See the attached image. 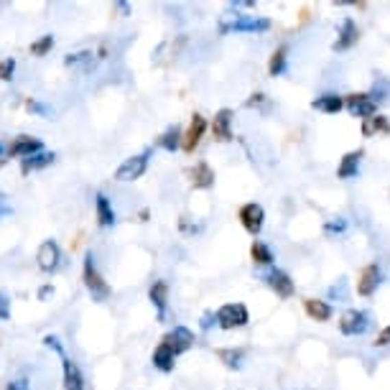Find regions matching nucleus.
<instances>
[{"instance_id":"17","label":"nucleus","mask_w":390,"mask_h":390,"mask_svg":"<svg viewBox=\"0 0 390 390\" xmlns=\"http://www.w3.org/2000/svg\"><path fill=\"white\" fill-rule=\"evenodd\" d=\"M54 161H56V154H51V151H38V154L28 156V158L21 161V173L28 176V173H34V171H44V169H49Z\"/></svg>"},{"instance_id":"39","label":"nucleus","mask_w":390,"mask_h":390,"mask_svg":"<svg viewBox=\"0 0 390 390\" xmlns=\"http://www.w3.org/2000/svg\"><path fill=\"white\" fill-rule=\"evenodd\" d=\"M345 230V222H329L327 225V232H342Z\"/></svg>"},{"instance_id":"5","label":"nucleus","mask_w":390,"mask_h":390,"mask_svg":"<svg viewBox=\"0 0 390 390\" xmlns=\"http://www.w3.org/2000/svg\"><path fill=\"white\" fill-rule=\"evenodd\" d=\"M38 151H44V143H41V138L16 136L8 143V148H5V156H8V158H21V161H23V158L38 154Z\"/></svg>"},{"instance_id":"3","label":"nucleus","mask_w":390,"mask_h":390,"mask_svg":"<svg viewBox=\"0 0 390 390\" xmlns=\"http://www.w3.org/2000/svg\"><path fill=\"white\" fill-rule=\"evenodd\" d=\"M215 319H217L219 329H227V332H230V329L245 327L247 321H250V314H247V308L243 306V304H225V306L217 308Z\"/></svg>"},{"instance_id":"37","label":"nucleus","mask_w":390,"mask_h":390,"mask_svg":"<svg viewBox=\"0 0 390 390\" xmlns=\"http://www.w3.org/2000/svg\"><path fill=\"white\" fill-rule=\"evenodd\" d=\"M112 10H115V13H120V16H130V3H125V0H118V3L112 5Z\"/></svg>"},{"instance_id":"30","label":"nucleus","mask_w":390,"mask_h":390,"mask_svg":"<svg viewBox=\"0 0 390 390\" xmlns=\"http://www.w3.org/2000/svg\"><path fill=\"white\" fill-rule=\"evenodd\" d=\"M54 49V36L51 34H46V36L36 38L34 44L28 46V51H31V56H46L49 51Z\"/></svg>"},{"instance_id":"38","label":"nucleus","mask_w":390,"mask_h":390,"mask_svg":"<svg viewBox=\"0 0 390 390\" xmlns=\"http://www.w3.org/2000/svg\"><path fill=\"white\" fill-rule=\"evenodd\" d=\"M263 102H265V95H263V92H258V95H253V97H250L245 105H247V108H258V105H263Z\"/></svg>"},{"instance_id":"27","label":"nucleus","mask_w":390,"mask_h":390,"mask_svg":"<svg viewBox=\"0 0 390 390\" xmlns=\"http://www.w3.org/2000/svg\"><path fill=\"white\" fill-rule=\"evenodd\" d=\"M217 357L225 363V367H230V370H240L243 357H245V350H235V347H230V350H217Z\"/></svg>"},{"instance_id":"11","label":"nucleus","mask_w":390,"mask_h":390,"mask_svg":"<svg viewBox=\"0 0 390 390\" xmlns=\"http://www.w3.org/2000/svg\"><path fill=\"white\" fill-rule=\"evenodd\" d=\"M365 329H367V314L360 311V308H350V311H345L342 319H339V332L347 337L363 334Z\"/></svg>"},{"instance_id":"2","label":"nucleus","mask_w":390,"mask_h":390,"mask_svg":"<svg viewBox=\"0 0 390 390\" xmlns=\"http://www.w3.org/2000/svg\"><path fill=\"white\" fill-rule=\"evenodd\" d=\"M148 161H151V151L136 154L125 158L123 164L115 169V182H138L145 171H148Z\"/></svg>"},{"instance_id":"32","label":"nucleus","mask_w":390,"mask_h":390,"mask_svg":"<svg viewBox=\"0 0 390 390\" xmlns=\"http://www.w3.org/2000/svg\"><path fill=\"white\" fill-rule=\"evenodd\" d=\"M13 74H16V59L8 56V59H3V62H0V80H3V82H10V80H13Z\"/></svg>"},{"instance_id":"21","label":"nucleus","mask_w":390,"mask_h":390,"mask_svg":"<svg viewBox=\"0 0 390 390\" xmlns=\"http://www.w3.org/2000/svg\"><path fill=\"white\" fill-rule=\"evenodd\" d=\"M151 363L158 372H171L173 365H176V354L173 350L166 342H158V347L154 350V357H151Z\"/></svg>"},{"instance_id":"1","label":"nucleus","mask_w":390,"mask_h":390,"mask_svg":"<svg viewBox=\"0 0 390 390\" xmlns=\"http://www.w3.org/2000/svg\"><path fill=\"white\" fill-rule=\"evenodd\" d=\"M82 281H84V289L90 291V296L95 301H108L112 296V289H110V283L105 281V276L100 273L97 263H95V255L87 253L84 255V263H82Z\"/></svg>"},{"instance_id":"35","label":"nucleus","mask_w":390,"mask_h":390,"mask_svg":"<svg viewBox=\"0 0 390 390\" xmlns=\"http://www.w3.org/2000/svg\"><path fill=\"white\" fill-rule=\"evenodd\" d=\"M10 319V299L0 291V321H8Z\"/></svg>"},{"instance_id":"34","label":"nucleus","mask_w":390,"mask_h":390,"mask_svg":"<svg viewBox=\"0 0 390 390\" xmlns=\"http://www.w3.org/2000/svg\"><path fill=\"white\" fill-rule=\"evenodd\" d=\"M44 347H49V350H54L59 357H64V347H62V342H59V337H54V334H46L44 337Z\"/></svg>"},{"instance_id":"28","label":"nucleus","mask_w":390,"mask_h":390,"mask_svg":"<svg viewBox=\"0 0 390 390\" xmlns=\"http://www.w3.org/2000/svg\"><path fill=\"white\" fill-rule=\"evenodd\" d=\"M390 130V123L388 118H382V115H372L363 123V136H375V133H388Z\"/></svg>"},{"instance_id":"15","label":"nucleus","mask_w":390,"mask_h":390,"mask_svg":"<svg viewBox=\"0 0 390 390\" xmlns=\"http://www.w3.org/2000/svg\"><path fill=\"white\" fill-rule=\"evenodd\" d=\"M265 281L271 286V291L276 296H281V299H291L293 296V281H291V276L286 271H271L265 276Z\"/></svg>"},{"instance_id":"22","label":"nucleus","mask_w":390,"mask_h":390,"mask_svg":"<svg viewBox=\"0 0 390 390\" xmlns=\"http://www.w3.org/2000/svg\"><path fill=\"white\" fill-rule=\"evenodd\" d=\"M363 156H365L363 148L345 154L342 164H339V169H337V176H339V179H352L354 173H357V169H360V158H363Z\"/></svg>"},{"instance_id":"36","label":"nucleus","mask_w":390,"mask_h":390,"mask_svg":"<svg viewBox=\"0 0 390 390\" xmlns=\"http://www.w3.org/2000/svg\"><path fill=\"white\" fill-rule=\"evenodd\" d=\"M390 345V327H385L375 339V347H388Z\"/></svg>"},{"instance_id":"23","label":"nucleus","mask_w":390,"mask_h":390,"mask_svg":"<svg viewBox=\"0 0 390 390\" xmlns=\"http://www.w3.org/2000/svg\"><path fill=\"white\" fill-rule=\"evenodd\" d=\"M182 136H184L182 127H179V125H171V127H166L164 133L158 136L156 145H158V148H164V151H169V154H173L176 148H182Z\"/></svg>"},{"instance_id":"20","label":"nucleus","mask_w":390,"mask_h":390,"mask_svg":"<svg viewBox=\"0 0 390 390\" xmlns=\"http://www.w3.org/2000/svg\"><path fill=\"white\" fill-rule=\"evenodd\" d=\"M357 38H360V28L354 23L352 19H345L342 23V31H339V38L334 41V51H347V49H352L357 44Z\"/></svg>"},{"instance_id":"29","label":"nucleus","mask_w":390,"mask_h":390,"mask_svg":"<svg viewBox=\"0 0 390 390\" xmlns=\"http://www.w3.org/2000/svg\"><path fill=\"white\" fill-rule=\"evenodd\" d=\"M250 258H253V263H258V265H271L273 263V250L265 245V243L255 240L253 245H250Z\"/></svg>"},{"instance_id":"7","label":"nucleus","mask_w":390,"mask_h":390,"mask_svg":"<svg viewBox=\"0 0 390 390\" xmlns=\"http://www.w3.org/2000/svg\"><path fill=\"white\" fill-rule=\"evenodd\" d=\"M204 133H207V120H204V115H191V123L189 127L184 130L182 136V151L184 154H194L197 151V145L202 143V138H204Z\"/></svg>"},{"instance_id":"18","label":"nucleus","mask_w":390,"mask_h":390,"mask_svg":"<svg viewBox=\"0 0 390 390\" xmlns=\"http://www.w3.org/2000/svg\"><path fill=\"white\" fill-rule=\"evenodd\" d=\"M95 215H97V225L100 227H115L118 222V215H115V207H112V202L105 197V194H97L95 197Z\"/></svg>"},{"instance_id":"13","label":"nucleus","mask_w":390,"mask_h":390,"mask_svg":"<svg viewBox=\"0 0 390 390\" xmlns=\"http://www.w3.org/2000/svg\"><path fill=\"white\" fill-rule=\"evenodd\" d=\"M232 110L222 108L215 112V120H212V136L217 138L219 143H230L232 141Z\"/></svg>"},{"instance_id":"40","label":"nucleus","mask_w":390,"mask_h":390,"mask_svg":"<svg viewBox=\"0 0 390 390\" xmlns=\"http://www.w3.org/2000/svg\"><path fill=\"white\" fill-rule=\"evenodd\" d=\"M49 293H54V286H44V289L38 291V299L44 301V299H46V296H49Z\"/></svg>"},{"instance_id":"44","label":"nucleus","mask_w":390,"mask_h":390,"mask_svg":"<svg viewBox=\"0 0 390 390\" xmlns=\"http://www.w3.org/2000/svg\"><path fill=\"white\" fill-rule=\"evenodd\" d=\"M3 154H5V145L0 143V156H3Z\"/></svg>"},{"instance_id":"31","label":"nucleus","mask_w":390,"mask_h":390,"mask_svg":"<svg viewBox=\"0 0 390 390\" xmlns=\"http://www.w3.org/2000/svg\"><path fill=\"white\" fill-rule=\"evenodd\" d=\"M26 110L28 112H34V115H41V118H49L51 115V108L49 105H44V102H38V100H34V97H26Z\"/></svg>"},{"instance_id":"14","label":"nucleus","mask_w":390,"mask_h":390,"mask_svg":"<svg viewBox=\"0 0 390 390\" xmlns=\"http://www.w3.org/2000/svg\"><path fill=\"white\" fill-rule=\"evenodd\" d=\"M189 182L194 189H212L215 186V169L207 161H199L189 169Z\"/></svg>"},{"instance_id":"16","label":"nucleus","mask_w":390,"mask_h":390,"mask_svg":"<svg viewBox=\"0 0 390 390\" xmlns=\"http://www.w3.org/2000/svg\"><path fill=\"white\" fill-rule=\"evenodd\" d=\"M378 283H380V268L375 263L365 265L360 271V278H357V293L360 296H372L375 289H378Z\"/></svg>"},{"instance_id":"10","label":"nucleus","mask_w":390,"mask_h":390,"mask_svg":"<svg viewBox=\"0 0 390 390\" xmlns=\"http://www.w3.org/2000/svg\"><path fill=\"white\" fill-rule=\"evenodd\" d=\"M345 108L352 112L354 118H372L375 112H378V105L370 100V95H365V92H352V95H347L345 97Z\"/></svg>"},{"instance_id":"43","label":"nucleus","mask_w":390,"mask_h":390,"mask_svg":"<svg viewBox=\"0 0 390 390\" xmlns=\"http://www.w3.org/2000/svg\"><path fill=\"white\" fill-rule=\"evenodd\" d=\"M5 390H21V385H19V382H10V385H8Z\"/></svg>"},{"instance_id":"8","label":"nucleus","mask_w":390,"mask_h":390,"mask_svg":"<svg viewBox=\"0 0 390 390\" xmlns=\"http://www.w3.org/2000/svg\"><path fill=\"white\" fill-rule=\"evenodd\" d=\"M161 342H166V345H169V347L173 350V354L179 357V354L189 352L191 347H194L197 337H194V332H191L189 327H182V324H179V327H173L171 332H166Z\"/></svg>"},{"instance_id":"12","label":"nucleus","mask_w":390,"mask_h":390,"mask_svg":"<svg viewBox=\"0 0 390 390\" xmlns=\"http://www.w3.org/2000/svg\"><path fill=\"white\" fill-rule=\"evenodd\" d=\"M62 380H64V390H84L87 388L80 365L74 363L72 357H66V354L62 357Z\"/></svg>"},{"instance_id":"26","label":"nucleus","mask_w":390,"mask_h":390,"mask_svg":"<svg viewBox=\"0 0 390 390\" xmlns=\"http://www.w3.org/2000/svg\"><path fill=\"white\" fill-rule=\"evenodd\" d=\"M286 54H289V46H278L271 54V62H268V74L271 77H281L286 72Z\"/></svg>"},{"instance_id":"41","label":"nucleus","mask_w":390,"mask_h":390,"mask_svg":"<svg viewBox=\"0 0 390 390\" xmlns=\"http://www.w3.org/2000/svg\"><path fill=\"white\" fill-rule=\"evenodd\" d=\"M212 319H215V314H204V321H202V327H204V329L212 327ZM215 321H217V319H215Z\"/></svg>"},{"instance_id":"4","label":"nucleus","mask_w":390,"mask_h":390,"mask_svg":"<svg viewBox=\"0 0 390 390\" xmlns=\"http://www.w3.org/2000/svg\"><path fill=\"white\" fill-rule=\"evenodd\" d=\"M36 263H38V271H44V273H54L56 268L62 265V247H59L56 240H44V243L38 245Z\"/></svg>"},{"instance_id":"6","label":"nucleus","mask_w":390,"mask_h":390,"mask_svg":"<svg viewBox=\"0 0 390 390\" xmlns=\"http://www.w3.org/2000/svg\"><path fill=\"white\" fill-rule=\"evenodd\" d=\"M271 28L268 19H245V16H235V21L222 23V34H265Z\"/></svg>"},{"instance_id":"9","label":"nucleus","mask_w":390,"mask_h":390,"mask_svg":"<svg viewBox=\"0 0 390 390\" xmlns=\"http://www.w3.org/2000/svg\"><path fill=\"white\" fill-rule=\"evenodd\" d=\"M240 225L245 227L250 235H260V230L265 225V209L260 204H255V202L243 204V209H240Z\"/></svg>"},{"instance_id":"33","label":"nucleus","mask_w":390,"mask_h":390,"mask_svg":"<svg viewBox=\"0 0 390 390\" xmlns=\"http://www.w3.org/2000/svg\"><path fill=\"white\" fill-rule=\"evenodd\" d=\"M90 59H92V51H77V54H66L64 64H66V66H77V64L90 62Z\"/></svg>"},{"instance_id":"42","label":"nucleus","mask_w":390,"mask_h":390,"mask_svg":"<svg viewBox=\"0 0 390 390\" xmlns=\"http://www.w3.org/2000/svg\"><path fill=\"white\" fill-rule=\"evenodd\" d=\"M97 56H100V59H105V56H108V46H100V51H97Z\"/></svg>"},{"instance_id":"24","label":"nucleus","mask_w":390,"mask_h":390,"mask_svg":"<svg viewBox=\"0 0 390 390\" xmlns=\"http://www.w3.org/2000/svg\"><path fill=\"white\" fill-rule=\"evenodd\" d=\"M304 308H306V314L314 319V321H329L332 314H334L327 301H319V299H304Z\"/></svg>"},{"instance_id":"19","label":"nucleus","mask_w":390,"mask_h":390,"mask_svg":"<svg viewBox=\"0 0 390 390\" xmlns=\"http://www.w3.org/2000/svg\"><path fill=\"white\" fill-rule=\"evenodd\" d=\"M148 299H151L154 308L158 311V319H164L166 308H169V283H166V281H154V286L148 289Z\"/></svg>"},{"instance_id":"25","label":"nucleus","mask_w":390,"mask_h":390,"mask_svg":"<svg viewBox=\"0 0 390 390\" xmlns=\"http://www.w3.org/2000/svg\"><path fill=\"white\" fill-rule=\"evenodd\" d=\"M311 108L319 110V112H327V115H337L339 110L345 108V97L339 95H321L317 100L311 102Z\"/></svg>"}]
</instances>
